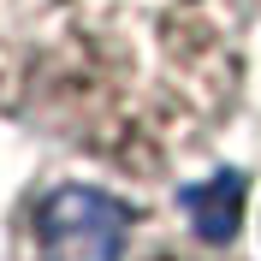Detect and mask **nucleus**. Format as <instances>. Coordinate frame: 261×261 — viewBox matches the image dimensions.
Masks as SVG:
<instances>
[{
	"label": "nucleus",
	"instance_id": "1",
	"mask_svg": "<svg viewBox=\"0 0 261 261\" xmlns=\"http://www.w3.org/2000/svg\"><path fill=\"white\" fill-rule=\"evenodd\" d=\"M244 83L238 0H36L18 107L119 172L184 161Z\"/></svg>",
	"mask_w": 261,
	"mask_h": 261
},
{
	"label": "nucleus",
	"instance_id": "2",
	"mask_svg": "<svg viewBox=\"0 0 261 261\" xmlns=\"http://www.w3.org/2000/svg\"><path fill=\"white\" fill-rule=\"evenodd\" d=\"M137 208L107 184H48L24 208V255L30 261H130Z\"/></svg>",
	"mask_w": 261,
	"mask_h": 261
},
{
	"label": "nucleus",
	"instance_id": "3",
	"mask_svg": "<svg viewBox=\"0 0 261 261\" xmlns=\"http://www.w3.org/2000/svg\"><path fill=\"white\" fill-rule=\"evenodd\" d=\"M30 24H36V0H0V107H18Z\"/></svg>",
	"mask_w": 261,
	"mask_h": 261
},
{
	"label": "nucleus",
	"instance_id": "4",
	"mask_svg": "<svg viewBox=\"0 0 261 261\" xmlns=\"http://www.w3.org/2000/svg\"><path fill=\"white\" fill-rule=\"evenodd\" d=\"M238 202H244V184L231 178H214V184H202V190H190L184 196V208L196 214V226L208 231V238H226L231 226H238Z\"/></svg>",
	"mask_w": 261,
	"mask_h": 261
}]
</instances>
